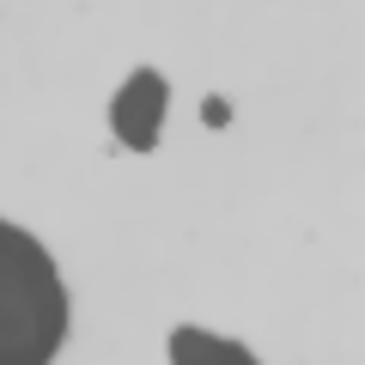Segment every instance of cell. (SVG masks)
Masks as SVG:
<instances>
[{
    "label": "cell",
    "instance_id": "6da1fadb",
    "mask_svg": "<svg viewBox=\"0 0 365 365\" xmlns=\"http://www.w3.org/2000/svg\"><path fill=\"white\" fill-rule=\"evenodd\" d=\"M67 341V292L49 250L0 220V365H49Z\"/></svg>",
    "mask_w": 365,
    "mask_h": 365
},
{
    "label": "cell",
    "instance_id": "7a4b0ae2",
    "mask_svg": "<svg viewBox=\"0 0 365 365\" xmlns=\"http://www.w3.org/2000/svg\"><path fill=\"white\" fill-rule=\"evenodd\" d=\"M165 104H170V86L153 73V67L128 73L122 91H116V104H110V128H116V140L128 146V153H153L158 128H165Z\"/></svg>",
    "mask_w": 365,
    "mask_h": 365
},
{
    "label": "cell",
    "instance_id": "3957f363",
    "mask_svg": "<svg viewBox=\"0 0 365 365\" xmlns=\"http://www.w3.org/2000/svg\"><path fill=\"white\" fill-rule=\"evenodd\" d=\"M170 365H256V353L225 335H207V329H177L170 335Z\"/></svg>",
    "mask_w": 365,
    "mask_h": 365
}]
</instances>
